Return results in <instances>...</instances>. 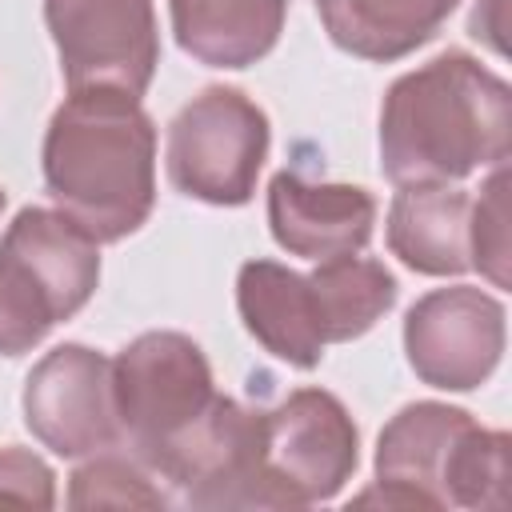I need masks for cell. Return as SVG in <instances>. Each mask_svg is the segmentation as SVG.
I'll use <instances>...</instances> for the list:
<instances>
[{"label": "cell", "instance_id": "1", "mask_svg": "<svg viewBox=\"0 0 512 512\" xmlns=\"http://www.w3.org/2000/svg\"><path fill=\"white\" fill-rule=\"evenodd\" d=\"M508 84L464 52L400 76L380 108V168L392 184H456L508 160Z\"/></svg>", "mask_w": 512, "mask_h": 512}, {"label": "cell", "instance_id": "2", "mask_svg": "<svg viewBox=\"0 0 512 512\" xmlns=\"http://www.w3.org/2000/svg\"><path fill=\"white\" fill-rule=\"evenodd\" d=\"M44 184L96 244L132 236L156 200V128L136 96L72 92L44 136Z\"/></svg>", "mask_w": 512, "mask_h": 512}, {"label": "cell", "instance_id": "3", "mask_svg": "<svg viewBox=\"0 0 512 512\" xmlns=\"http://www.w3.org/2000/svg\"><path fill=\"white\" fill-rule=\"evenodd\" d=\"M244 328L284 364L316 368L328 344L364 336L392 304L396 280L380 260H320L300 276L276 260H248L236 280Z\"/></svg>", "mask_w": 512, "mask_h": 512}, {"label": "cell", "instance_id": "4", "mask_svg": "<svg viewBox=\"0 0 512 512\" xmlns=\"http://www.w3.org/2000/svg\"><path fill=\"white\" fill-rule=\"evenodd\" d=\"M356 504L384 508H504L508 436L480 428L464 408L408 404L376 444V488Z\"/></svg>", "mask_w": 512, "mask_h": 512}, {"label": "cell", "instance_id": "5", "mask_svg": "<svg viewBox=\"0 0 512 512\" xmlns=\"http://www.w3.org/2000/svg\"><path fill=\"white\" fill-rule=\"evenodd\" d=\"M100 280L96 240L64 212L24 208L0 240V356L36 348Z\"/></svg>", "mask_w": 512, "mask_h": 512}, {"label": "cell", "instance_id": "6", "mask_svg": "<svg viewBox=\"0 0 512 512\" xmlns=\"http://www.w3.org/2000/svg\"><path fill=\"white\" fill-rule=\"evenodd\" d=\"M216 400L212 368L180 332H144L112 360V404L120 440L160 476Z\"/></svg>", "mask_w": 512, "mask_h": 512}, {"label": "cell", "instance_id": "7", "mask_svg": "<svg viewBox=\"0 0 512 512\" xmlns=\"http://www.w3.org/2000/svg\"><path fill=\"white\" fill-rule=\"evenodd\" d=\"M360 436L332 392L300 388L260 412L256 508H304L332 500L356 472Z\"/></svg>", "mask_w": 512, "mask_h": 512}, {"label": "cell", "instance_id": "8", "mask_svg": "<svg viewBox=\"0 0 512 512\" xmlns=\"http://www.w3.org/2000/svg\"><path fill=\"white\" fill-rule=\"evenodd\" d=\"M268 156V116L236 88H204L168 128V180L204 204H244Z\"/></svg>", "mask_w": 512, "mask_h": 512}, {"label": "cell", "instance_id": "9", "mask_svg": "<svg viewBox=\"0 0 512 512\" xmlns=\"http://www.w3.org/2000/svg\"><path fill=\"white\" fill-rule=\"evenodd\" d=\"M44 20L72 92L116 88L140 96L160 60L152 0H44Z\"/></svg>", "mask_w": 512, "mask_h": 512}, {"label": "cell", "instance_id": "10", "mask_svg": "<svg viewBox=\"0 0 512 512\" xmlns=\"http://www.w3.org/2000/svg\"><path fill=\"white\" fill-rule=\"evenodd\" d=\"M404 352L424 384L444 392H472L500 364L504 308L468 284L436 288L408 308Z\"/></svg>", "mask_w": 512, "mask_h": 512}, {"label": "cell", "instance_id": "11", "mask_svg": "<svg viewBox=\"0 0 512 512\" xmlns=\"http://www.w3.org/2000/svg\"><path fill=\"white\" fill-rule=\"evenodd\" d=\"M24 424L56 456H92L120 440L112 404V364L84 348H52L24 384Z\"/></svg>", "mask_w": 512, "mask_h": 512}, {"label": "cell", "instance_id": "12", "mask_svg": "<svg viewBox=\"0 0 512 512\" xmlns=\"http://www.w3.org/2000/svg\"><path fill=\"white\" fill-rule=\"evenodd\" d=\"M376 200L356 184H316L292 168L268 184V224L280 248L304 260H340L368 244Z\"/></svg>", "mask_w": 512, "mask_h": 512}, {"label": "cell", "instance_id": "13", "mask_svg": "<svg viewBox=\"0 0 512 512\" xmlns=\"http://www.w3.org/2000/svg\"><path fill=\"white\" fill-rule=\"evenodd\" d=\"M472 200L456 184H404L388 208V248L424 276H456L468 256Z\"/></svg>", "mask_w": 512, "mask_h": 512}, {"label": "cell", "instance_id": "14", "mask_svg": "<svg viewBox=\"0 0 512 512\" xmlns=\"http://www.w3.org/2000/svg\"><path fill=\"white\" fill-rule=\"evenodd\" d=\"M172 32L208 68H248L268 56L284 28V0H168Z\"/></svg>", "mask_w": 512, "mask_h": 512}, {"label": "cell", "instance_id": "15", "mask_svg": "<svg viewBox=\"0 0 512 512\" xmlns=\"http://www.w3.org/2000/svg\"><path fill=\"white\" fill-rule=\"evenodd\" d=\"M460 0H316L336 48L364 60H400L428 44Z\"/></svg>", "mask_w": 512, "mask_h": 512}, {"label": "cell", "instance_id": "16", "mask_svg": "<svg viewBox=\"0 0 512 512\" xmlns=\"http://www.w3.org/2000/svg\"><path fill=\"white\" fill-rule=\"evenodd\" d=\"M68 504L72 508H164L168 500L148 480L136 456L124 460L104 448V452H92V460L72 472Z\"/></svg>", "mask_w": 512, "mask_h": 512}, {"label": "cell", "instance_id": "17", "mask_svg": "<svg viewBox=\"0 0 512 512\" xmlns=\"http://www.w3.org/2000/svg\"><path fill=\"white\" fill-rule=\"evenodd\" d=\"M468 256L496 288H508V172L496 164L468 212Z\"/></svg>", "mask_w": 512, "mask_h": 512}, {"label": "cell", "instance_id": "18", "mask_svg": "<svg viewBox=\"0 0 512 512\" xmlns=\"http://www.w3.org/2000/svg\"><path fill=\"white\" fill-rule=\"evenodd\" d=\"M52 472L40 456L24 448H0V504L52 508Z\"/></svg>", "mask_w": 512, "mask_h": 512}, {"label": "cell", "instance_id": "19", "mask_svg": "<svg viewBox=\"0 0 512 512\" xmlns=\"http://www.w3.org/2000/svg\"><path fill=\"white\" fill-rule=\"evenodd\" d=\"M472 36L492 52H504V0H480L472 12Z\"/></svg>", "mask_w": 512, "mask_h": 512}, {"label": "cell", "instance_id": "20", "mask_svg": "<svg viewBox=\"0 0 512 512\" xmlns=\"http://www.w3.org/2000/svg\"><path fill=\"white\" fill-rule=\"evenodd\" d=\"M0 208H4V192H0Z\"/></svg>", "mask_w": 512, "mask_h": 512}]
</instances>
